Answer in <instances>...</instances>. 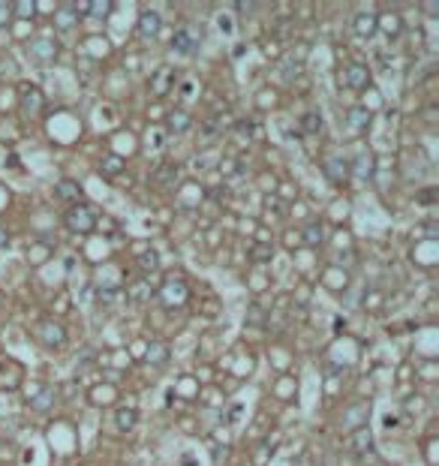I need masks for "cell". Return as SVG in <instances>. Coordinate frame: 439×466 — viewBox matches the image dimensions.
<instances>
[{
  "label": "cell",
  "instance_id": "cell-24",
  "mask_svg": "<svg viewBox=\"0 0 439 466\" xmlns=\"http://www.w3.org/2000/svg\"><path fill=\"white\" fill-rule=\"evenodd\" d=\"M54 394H58L54 388H42V391H40V397H31V409H40V413H45V409H51Z\"/></svg>",
  "mask_w": 439,
  "mask_h": 466
},
{
  "label": "cell",
  "instance_id": "cell-8",
  "mask_svg": "<svg viewBox=\"0 0 439 466\" xmlns=\"http://www.w3.org/2000/svg\"><path fill=\"white\" fill-rule=\"evenodd\" d=\"M40 340L49 346V349H60L63 343H67V331H63L60 322H51V319H45L40 325Z\"/></svg>",
  "mask_w": 439,
  "mask_h": 466
},
{
  "label": "cell",
  "instance_id": "cell-4",
  "mask_svg": "<svg viewBox=\"0 0 439 466\" xmlns=\"http://www.w3.org/2000/svg\"><path fill=\"white\" fill-rule=\"evenodd\" d=\"M322 172L328 181H334V184H343L346 178H349V160L343 157V153H328L322 160Z\"/></svg>",
  "mask_w": 439,
  "mask_h": 466
},
{
  "label": "cell",
  "instance_id": "cell-26",
  "mask_svg": "<svg viewBox=\"0 0 439 466\" xmlns=\"http://www.w3.org/2000/svg\"><path fill=\"white\" fill-rule=\"evenodd\" d=\"M280 69H283V78H286V81H292L295 76H301V69H304V63H301V60H292V58H283Z\"/></svg>",
  "mask_w": 439,
  "mask_h": 466
},
{
  "label": "cell",
  "instance_id": "cell-37",
  "mask_svg": "<svg viewBox=\"0 0 439 466\" xmlns=\"http://www.w3.org/2000/svg\"><path fill=\"white\" fill-rule=\"evenodd\" d=\"M424 235H427V238H439V226H436L433 220H427V223H424Z\"/></svg>",
  "mask_w": 439,
  "mask_h": 466
},
{
  "label": "cell",
  "instance_id": "cell-11",
  "mask_svg": "<svg viewBox=\"0 0 439 466\" xmlns=\"http://www.w3.org/2000/svg\"><path fill=\"white\" fill-rule=\"evenodd\" d=\"M349 451L358 454V458H364L367 451H373V433H370V427H358V431H352V436H349Z\"/></svg>",
  "mask_w": 439,
  "mask_h": 466
},
{
  "label": "cell",
  "instance_id": "cell-43",
  "mask_svg": "<svg viewBox=\"0 0 439 466\" xmlns=\"http://www.w3.org/2000/svg\"><path fill=\"white\" fill-rule=\"evenodd\" d=\"M6 244H9V232L0 226V247H6Z\"/></svg>",
  "mask_w": 439,
  "mask_h": 466
},
{
  "label": "cell",
  "instance_id": "cell-9",
  "mask_svg": "<svg viewBox=\"0 0 439 466\" xmlns=\"http://www.w3.org/2000/svg\"><path fill=\"white\" fill-rule=\"evenodd\" d=\"M340 78H343V85H349V88H355V90H364V88L370 85V69L364 67V63L355 60V63H349V67L343 69Z\"/></svg>",
  "mask_w": 439,
  "mask_h": 466
},
{
  "label": "cell",
  "instance_id": "cell-40",
  "mask_svg": "<svg viewBox=\"0 0 439 466\" xmlns=\"http://www.w3.org/2000/svg\"><path fill=\"white\" fill-rule=\"evenodd\" d=\"M90 358H94V352H90V349H88V352H81V358L76 361V364H78V370H85L88 364H90Z\"/></svg>",
  "mask_w": 439,
  "mask_h": 466
},
{
  "label": "cell",
  "instance_id": "cell-38",
  "mask_svg": "<svg viewBox=\"0 0 439 466\" xmlns=\"http://www.w3.org/2000/svg\"><path fill=\"white\" fill-rule=\"evenodd\" d=\"M235 9H238V13H253V9H256V3H253V0H247V3H244V0H238V3H235Z\"/></svg>",
  "mask_w": 439,
  "mask_h": 466
},
{
  "label": "cell",
  "instance_id": "cell-6",
  "mask_svg": "<svg viewBox=\"0 0 439 466\" xmlns=\"http://www.w3.org/2000/svg\"><path fill=\"white\" fill-rule=\"evenodd\" d=\"M376 175V157L370 151H361L355 153V160L349 163V178H358V181H373Z\"/></svg>",
  "mask_w": 439,
  "mask_h": 466
},
{
  "label": "cell",
  "instance_id": "cell-15",
  "mask_svg": "<svg viewBox=\"0 0 439 466\" xmlns=\"http://www.w3.org/2000/svg\"><path fill=\"white\" fill-rule=\"evenodd\" d=\"M172 85H175V72H172L169 67H160L157 72H154V81H151V90L157 97H163V94H169L172 90Z\"/></svg>",
  "mask_w": 439,
  "mask_h": 466
},
{
  "label": "cell",
  "instance_id": "cell-42",
  "mask_svg": "<svg viewBox=\"0 0 439 466\" xmlns=\"http://www.w3.org/2000/svg\"><path fill=\"white\" fill-rule=\"evenodd\" d=\"M238 415H241V406H232V409H229V418H226V422H238Z\"/></svg>",
  "mask_w": 439,
  "mask_h": 466
},
{
  "label": "cell",
  "instance_id": "cell-10",
  "mask_svg": "<svg viewBox=\"0 0 439 466\" xmlns=\"http://www.w3.org/2000/svg\"><path fill=\"white\" fill-rule=\"evenodd\" d=\"M352 27H355V33L361 36V40H370V36H376L379 33V15L376 13H358L355 15V22H352Z\"/></svg>",
  "mask_w": 439,
  "mask_h": 466
},
{
  "label": "cell",
  "instance_id": "cell-29",
  "mask_svg": "<svg viewBox=\"0 0 439 466\" xmlns=\"http://www.w3.org/2000/svg\"><path fill=\"white\" fill-rule=\"evenodd\" d=\"M112 0H94V3H88V15H94V18H99V15H108L112 13Z\"/></svg>",
  "mask_w": 439,
  "mask_h": 466
},
{
  "label": "cell",
  "instance_id": "cell-32",
  "mask_svg": "<svg viewBox=\"0 0 439 466\" xmlns=\"http://www.w3.org/2000/svg\"><path fill=\"white\" fill-rule=\"evenodd\" d=\"M247 322H250V325H265V310L259 304H250V307H247Z\"/></svg>",
  "mask_w": 439,
  "mask_h": 466
},
{
  "label": "cell",
  "instance_id": "cell-41",
  "mask_svg": "<svg viewBox=\"0 0 439 466\" xmlns=\"http://www.w3.org/2000/svg\"><path fill=\"white\" fill-rule=\"evenodd\" d=\"M9 15H13V3H0V24H3Z\"/></svg>",
  "mask_w": 439,
  "mask_h": 466
},
{
  "label": "cell",
  "instance_id": "cell-39",
  "mask_svg": "<svg viewBox=\"0 0 439 466\" xmlns=\"http://www.w3.org/2000/svg\"><path fill=\"white\" fill-rule=\"evenodd\" d=\"M235 130H238V135H247V139H250V135H253V124H244V121H241V124L235 126Z\"/></svg>",
  "mask_w": 439,
  "mask_h": 466
},
{
  "label": "cell",
  "instance_id": "cell-34",
  "mask_svg": "<svg viewBox=\"0 0 439 466\" xmlns=\"http://www.w3.org/2000/svg\"><path fill=\"white\" fill-rule=\"evenodd\" d=\"M217 27L223 33H232L235 31V24H232V18H229V15H217Z\"/></svg>",
  "mask_w": 439,
  "mask_h": 466
},
{
  "label": "cell",
  "instance_id": "cell-2",
  "mask_svg": "<svg viewBox=\"0 0 439 466\" xmlns=\"http://www.w3.org/2000/svg\"><path fill=\"white\" fill-rule=\"evenodd\" d=\"M367 415H370V400H358V403L346 406L340 413V427L343 431H358V427H367Z\"/></svg>",
  "mask_w": 439,
  "mask_h": 466
},
{
  "label": "cell",
  "instance_id": "cell-44",
  "mask_svg": "<svg viewBox=\"0 0 439 466\" xmlns=\"http://www.w3.org/2000/svg\"><path fill=\"white\" fill-rule=\"evenodd\" d=\"M424 13H427V15H436L439 6H436V3H424Z\"/></svg>",
  "mask_w": 439,
  "mask_h": 466
},
{
  "label": "cell",
  "instance_id": "cell-12",
  "mask_svg": "<svg viewBox=\"0 0 439 466\" xmlns=\"http://www.w3.org/2000/svg\"><path fill=\"white\" fill-rule=\"evenodd\" d=\"M160 27H163V18L157 9H144V13L139 15V33L144 36V40H154V36L160 33Z\"/></svg>",
  "mask_w": 439,
  "mask_h": 466
},
{
  "label": "cell",
  "instance_id": "cell-25",
  "mask_svg": "<svg viewBox=\"0 0 439 466\" xmlns=\"http://www.w3.org/2000/svg\"><path fill=\"white\" fill-rule=\"evenodd\" d=\"M301 130L310 133V135L322 133V115H319V112H307L304 117H301Z\"/></svg>",
  "mask_w": 439,
  "mask_h": 466
},
{
  "label": "cell",
  "instance_id": "cell-14",
  "mask_svg": "<svg viewBox=\"0 0 439 466\" xmlns=\"http://www.w3.org/2000/svg\"><path fill=\"white\" fill-rule=\"evenodd\" d=\"M54 196L58 199H63V202H72V205H78L81 202V187L76 184V181H58V184H54Z\"/></svg>",
  "mask_w": 439,
  "mask_h": 466
},
{
  "label": "cell",
  "instance_id": "cell-28",
  "mask_svg": "<svg viewBox=\"0 0 439 466\" xmlns=\"http://www.w3.org/2000/svg\"><path fill=\"white\" fill-rule=\"evenodd\" d=\"M436 199H439L436 187H424V190H418V193H415V202H418V205H424V208L436 205Z\"/></svg>",
  "mask_w": 439,
  "mask_h": 466
},
{
  "label": "cell",
  "instance_id": "cell-35",
  "mask_svg": "<svg viewBox=\"0 0 439 466\" xmlns=\"http://www.w3.org/2000/svg\"><path fill=\"white\" fill-rule=\"evenodd\" d=\"M115 298H117V289H103V292H99V304H112Z\"/></svg>",
  "mask_w": 439,
  "mask_h": 466
},
{
  "label": "cell",
  "instance_id": "cell-31",
  "mask_svg": "<svg viewBox=\"0 0 439 466\" xmlns=\"http://www.w3.org/2000/svg\"><path fill=\"white\" fill-rule=\"evenodd\" d=\"M386 36H388V40H397V36H400V31H404V22H400V15H391L388 18V22H386Z\"/></svg>",
  "mask_w": 439,
  "mask_h": 466
},
{
  "label": "cell",
  "instance_id": "cell-1",
  "mask_svg": "<svg viewBox=\"0 0 439 466\" xmlns=\"http://www.w3.org/2000/svg\"><path fill=\"white\" fill-rule=\"evenodd\" d=\"M63 223L69 226L72 232H81V235H88V232H94V226H97V214L90 211L88 205H72L69 211H67V217H63Z\"/></svg>",
  "mask_w": 439,
  "mask_h": 466
},
{
  "label": "cell",
  "instance_id": "cell-30",
  "mask_svg": "<svg viewBox=\"0 0 439 466\" xmlns=\"http://www.w3.org/2000/svg\"><path fill=\"white\" fill-rule=\"evenodd\" d=\"M175 178H178V166H163L157 172V184H163V187H169Z\"/></svg>",
  "mask_w": 439,
  "mask_h": 466
},
{
  "label": "cell",
  "instance_id": "cell-7",
  "mask_svg": "<svg viewBox=\"0 0 439 466\" xmlns=\"http://www.w3.org/2000/svg\"><path fill=\"white\" fill-rule=\"evenodd\" d=\"M31 58H36L40 63H51L54 58H58V42L51 40V36H36V40H31Z\"/></svg>",
  "mask_w": 439,
  "mask_h": 466
},
{
  "label": "cell",
  "instance_id": "cell-23",
  "mask_svg": "<svg viewBox=\"0 0 439 466\" xmlns=\"http://www.w3.org/2000/svg\"><path fill=\"white\" fill-rule=\"evenodd\" d=\"M130 298H133V301H151V298H154L151 283H148V280H135L133 286H130Z\"/></svg>",
  "mask_w": 439,
  "mask_h": 466
},
{
  "label": "cell",
  "instance_id": "cell-5",
  "mask_svg": "<svg viewBox=\"0 0 439 466\" xmlns=\"http://www.w3.org/2000/svg\"><path fill=\"white\" fill-rule=\"evenodd\" d=\"M160 298H163V304H166L169 310L172 307H184L187 298H190V289H187L184 280H169L166 286L160 289Z\"/></svg>",
  "mask_w": 439,
  "mask_h": 466
},
{
  "label": "cell",
  "instance_id": "cell-17",
  "mask_svg": "<svg viewBox=\"0 0 439 466\" xmlns=\"http://www.w3.org/2000/svg\"><path fill=\"white\" fill-rule=\"evenodd\" d=\"M135 422H139V413H135L133 406H121V409L115 413V427H117L121 433H130L133 427H135Z\"/></svg>",
  "mask_w": 439,
  "mask_h": 466
},
{
  "label": "cell",
  "instance_id": "cell-22",
  "mask_svg": "<svg viewBox=\"0 0 439 466\" xmlns=\"http://www.w3.org/2000/svg\"><path fill=\"white\" fill-rule=\"evenodd\" d=\"M99 169H103L106 175H121V172H124L126 166H124V160L117 157V153H106L103 163H99Z\"/></svg>",
  "mask_w": 439,
  "mask_h": 466
},
{
  "label": "cell",
  "instance_id": "cell-33",
  "mask_svg": "<svg viewBox=\"0 0 439 466\" xmlns=\"http://www.w3.org/2000/svg\"><path fill=\"white\" fill-rule=\"evenodd\" d=\"M33 9H36V3H27V0H22V3H13V13H15L18 18H31Z\"/></svg>",
  "mask_w": 439,
  "mask_h": 466
},
{
  "label": "cell",
  "instance_id": "cell-13",
  "mask_svg": "<svg viewBox=\"0 0 439 466\" xmlns=\"http://www.w3.org/2000/svg\"><path fill=\"white\" fill-rule=\"evenodd\" d=\"M22 106H24L27 115H40L42 106H45L40 88H27V85H24V88H22Z\"/></svg>",
  "mask_w": 439,
  "mask_h": 466
},
{
  "label": "cell",
  "instance_id": "cell-20",
  "mask_svg": "<svg viewBox=\"0 0 439 466\" xmlns=\"http://www.w3.org/2000/svg\"><path fill=\"white\" fill-rule=\"evenodd\" d=\"M144 358H148V364H157V367H160V364H166V358H169V346L154 340L148 346V352H144Z\"/></svg>",
  "mask_w": 439,
  "mask_h": 466
},
{
  "label": "cell",
  "instance_id": "cell-18",
  "mask_svg": "<svg viewBox=\"0 0 439 466\" xmlns=\"http://www.w3.org/2000/svg\"><path fill=\"white\" fill-rule=\"evenodd\" d=\"M166 124H169V133H187L193 117H190V112H184V108H175V112H169Z\"/></svg>",
  "mask_w": 439,
  "mask_h": 466
},
{
  "label": "cell",
  "instance_id": "cell-36",
  "mask_svg": "<svg viewBox=\"0 0 439 466\" xmlns=\"http://www.w3.org/2000/svg\"><path fill=\"white\" fill-rule=\"evenodd\" d=\"M226 458H229V449H226V445H223V449H220V445H214V463L220 466Z\"/></svg>",
  "mask_w": 439,
  "mask_h": 466
},
{
  "label": "cell",
  "instance_id": "cell-21",
  "mask_svg": "<svg viewBox=\"0 0 439 466\" xmlns=\"http://www.w3.org/2000/svg\"><path fill=\"white\" fill-rule=\"evenodd\" d=\"M139 268L142 271H157L160 268V256H157V250H144V247H139Z\"/></svg>",
  "mask_w": 439,
  "mask_h": 466
},
{
  "label": "cell",
  "instance_id": "cell-19",
  "mask_svg": "<svg viewBox=\"0 0 439 466\" xmlns=\"http://www.w3.org/2000/svg\"><path fill=\"white\" fill-rule=\"evenodd\" d=\"M304 244L313 247V250H319V247L325 244V226L322 223H307L304 226Z\"/></svg>",
  "mask_w": 439,
  "mask_h": 466
},
{
  "label": "cell",
  "instance_id": "cell-3",
  "mask_svg": "<svg viewBox=\"0 0 439 466\" xmlns=\"http://www.w3.org/2000/svg\"><path fill=\"white\" fill-rule=\"evenodd\" d=\"M199 42H202V31H196V27H181V31L172 36V51L175 54H193L199 49Z\"/></svg>",
  "mask_w": 439,
  "mask_h": 466
},
{
  "label": "cell",
  "instance_id": "cell-27",
  "mask_svg": "<svg viewBox=\"0 0 439 466\" xmlns=\"http://www.w3.org/2000/svg\"><path fill=\"white\" fill-rule=\"evenodd\" d=\"M271 256H274V247L271 244H253L250 247V259L253 262H271Z\"/></svg>",
  "mask_w": 439,
  "mask_h": 466
},
{
  "label": "cell",
  "instance_id": "cell-16",
  "mask_svg": "<svg viewBox=\"0 0 439 466\" xmlns=\"http://www.w3.org/2000/svg\"><path fill=\"white\" fill-rule=\"evenodd\" d=\"M346 121H349V126L355 133H364L370 126V108L367 106H352L349 112H346Z\"/></svg>",
  "mask_w": 439,
  "mask_h": 466
}]
</instances>
